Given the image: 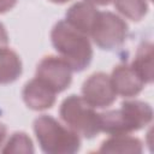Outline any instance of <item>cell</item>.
Masks as SVG:
<instances>
[{
    "instance_id": "cell-18",
    "label": "cell",
    "mask_w": 154,
    "mask_h": 154,
    "mask_svg": "<svg viewBox=\"0 0 154 154\" xmlns=\"http://www.w3.org/2000/svg\"><path fill=\"white\" fill-rule=\"evenodd\" d=\"M7 45H8V34L5 25L0 22V48L7 47Z\"/></svg>"
},
{
    "instance_id": "cell-17",
    "label": "cell",
    "mask_w": 154,
    "mask_h": 154,
    "mask_svg": "<svg viewBox=\"0 0 154 154\" xmlns=\"http://www.w3.org/2000/svg\"><path fill=\"white\" fill-rule=\"evenodd\" d=\"M18 0H0V14L12 10Z\"/></svg>"
},
{
    "instance_id": "cell-2",
    "label": "cell",
    "mask_w": 154,
    "mask_h": 154,
    "mask_svg": "<svg viewBox=\"0 0 154 154\" xmlns=\"http://www.w3.org/2000/svg\"><path fill=\"white\" fill-rule=\"evenodd\" d=\"M32 128L38 146L43 153L73 154L81 148L79 136L52 116H38L35 118Z\"/></svg>"
},
{
    "instance_id": "cell-11",
    "label": "cell",
    "mask_w": 154,
    "mask_h": 154,
    "mask_svg": "<svg viewBox=\"0 0 154 154\" xmlns=\"http://www.w3.org/2000/svg\"><path fill=\"white\" fill-rule=\"evenodd\" d=\"M100 118V131L109 135H126L132 132V128L125 116V113L119 109H109L99 113Z\"/></svg>"
},
{
    "instance_id": "cell-5",
    "label": "cell",
    "mask_w": 154,
    "mask_h": 154,
    "mask_svg": "<svg viewBox=\"0 0 154 154\" xmlns=\"http://www.w3.org/2000/svg\"><path fill=\"white\" fill-rule=\"evenodd\" d=\"M72 69L58 55L43 57L36 66L35 77L45 82L55 93L66 90L72 82Z\"/></svg>"
},
{
    "instance_id": "cell-3",
    "label": "cell",
    "mask_w": 154,
    "mask_h": 154,
    "mask_svg": "<svg viewBox=\"0 0 154 154\" xmlns=\"http://www.w3.org/2000/svg\"><path fill=\"white\" fill-rule=\"evenodd\" d=\"M59 116L64 124L79 137L90 140L101 132L99 113L79 95L71 94L65 97L60 103Z\"/></svg>"
},
{
    "instance_id": "cell-16",
    "label": "cell",
    "mask_w": 154,
    "mask_h": 154,
    "mask_svg": "<svg viewBox=\"0 0 154 154\" xmlns=\"http://www.w3.org/2000/svg\"><path fill=\"white\" fill-rule=\"evenodd\" d=\"M2 153H23V154H30L34 153V144L31 138L28 136V134L23 131H16L13 132L7 142L4 144Z\"/></svg>"
},
{
    "instance_id": "cell-7",
    "label": "cell",
    "mask_w": 154,
    "mask_h": 154,
    "mask_svg": "<svg viewBox=\"0 0 154 154\" xmlns=\"http://www.w3.org/2000/svg\"><path fill=\"white\" fill-rule=\"evenodd\" d=\"M111 81L117 95L130 99L138 95L146 83L129 64H118L113 67Z\"/></svg>"
},
{
    "instance_id": "cell-12",
    "label": "cell",
    "mask_w": 154,
    "mask_h": 154,
    "mask_svg": "<svg viewBox=\"0 0 154 154\" xmlns=\"http://www.w3.org/2000/svg\"><path fill=\"white\" fill-rule=\"evenodd\" d=\"M23 72L19 55L11 48H0V84L16 82Z\"/></svg>"
},
{
    "instance_id": "cell-15",
    "label": "cell",
    "mask_w": 154,
    "mask_h": 154,
    "mask_svg": "<svg viewBox=\"0 0 154 154\" xmlns=\"http://www.w3.org/2000/svg\"><path fill=\"white\" fill-rule=\"evenodd\" d=\"M116 10L125 18L140 22L148 12L147 0H113Z\"/></svg>"
},
{
    "instance_id": "cell-6",
    "label": "cell",
    "mask_w": 154,
    "mask_h": 154,
    "mask_svg": "<svg viewBox=\"0 0 154 154\" xmlns=\"http://www.w3.org/2000/svg\"><path fill=\"white\" fill-rule=\"evenodd\" d=\"M81 90L82 97L94 108H106L117 99L111 77L105 72L91 73L83 82Z\"/></svg>"
},
{
    "instance_id": "cell-4",
    "label": "cell",
    "mask_w": 154,
    "mask_h": 154,
    "mask_svg": "<svg viewBox=\"0 0 154 154\" xmlns=\"http://www.w3.org/2000/svg\"><path fill=\"white\" fill-rule=\"evenodd\" d=\"M129 34L126 22L111 11L97 13L89 36L102 51H116L120 48Z\"/></svg>"
},
{
    "instance_id": "cell-10",
    "label": "cell",
    "mask_w": 154,
    "mask_h": 154,
    "mask_svg": "<svg viewBox=\"0 0 154 154\" xmlns=\"http://www.w3.org/2000/svg\"><path fill=\"white\" fill-rule=\"evenodd\" d=\"M120 109L125 113L132 131L141 130L152 123L153 108L148 102L141 100H125L122 102Z\"/></svg>"
},
{
    "instance_id": "cell-8",
    "label": "cell",
    "mask_w": 154,
    "mask_h": 154,
    "mask_svg": "<svg viewBox=\"0 0 154 154\" xmlns=\"http://www.w3.org/2000/svg\"><path fill=\"white\" fill-rule=\"evenodd\" d=\"M55 95L57 93L37 77L28 81L22 90L24 103L32 111H45L52 108L55 103Z\"/></svg>"
},
{
    "instance_id": "cell-21",
    "label": "cell",
    "mask_w": 154,
    "mask_h": 154,
    "mask_svg": "<svg viewBox=\"0 0 154 154\" xmlns=\"http://www.w3.org/2000/svg\"><path fill=\"white\" fill-rule=\"evenodd\" d=\"M48 1H51L53 4H65V2H67L70 0H48Z\"/></svg>"
},
{
    "instance_id": "cell-20",
    "label": "cell",
    "mask_w": 154,
    "mask_h": 154,
    "mask_svg": "<svg viewBox=\"0 0 154 154\" xmlns=\"http://www.w3.org/2000/svg\"><path fill=\"white\" fill-rule=\"evenodd\" d=\"M6 135H7V128L5 124L0 123V146L4 143L5 138H6Z\"/></svg>"
},
{
    "instance_id": "cell-9",
    "label": "cell",
    "mask_w": 154,
    "mask_h": 154,
    "mask_svg": "<svg viewBox=\"0 0 154 154\" xmlns=\"http://www.w3.org/2000/svg\"><path fill=\"white\" fill-rule=\"evenodd\" d=\"M99 11L87 1H77L65 12V20L78 31L89 36Z\"/></svg>"
},
{
    "instance_id": "cell-19",
    "label": "cell",
    "mask_w": 154,
    "mask_h": 154,
    "mask_svg": "<svg viewBox=\"0 0 154 154\" xmlns=\"http://www.w3.org/2000/svg\"><path fill=\"white\" fill-rule=\"evenodd\" d=\"M94 6H107L109 5L111 2H113V0H84Z\"/></svg>"
},
{
    "instance_id": "cell-14",
    "label": "cell",
    "mask_w": 154,
    "mask_h": 154,
    "mask_svg": "<svg viewBox=\"0 0 154 154\" xmlns=\"http://www.w3.org/2000/svg\"><path fill=\"white\" fill-rule=\"evenodd\" d=\"M153 43L146 41L138 46L134 60L130 64L146 84L153 82Z\"/></svg>"
},
{
    "instance_id": "cell-13",
    "label": "cell",
    "mask_w": 154,
    "mask_h": 154,
    "mask_svg": "<svg viewBox=\"0 0 154 154\" xmlns=\"http://www.w3.org/2000/svg\"><path fill=\"white\" fill-rule=\"evenodd\" d=\"M101 153H142L143 144L140 138L126 135L111 136L107 140L102 141L99 148Z\"/></svg>"
},
{
    "instance_id": "cell-1",
    "label": "cell",
    "mask_w": 154,
    "mask_h": 154,
    "mask_svg": "<svg viewBox=\"0 0 154 154\" xmlns=\"http://www.w3.org/2000/svg\"><path fill=\"white\" fill-rule=\"evenodd\" d=\"M51 42L55 52L73 72L84 71L93 60L89 36L72 28L65 19L58 20L51 30Z\"/></svg>"
}]
</instances>
